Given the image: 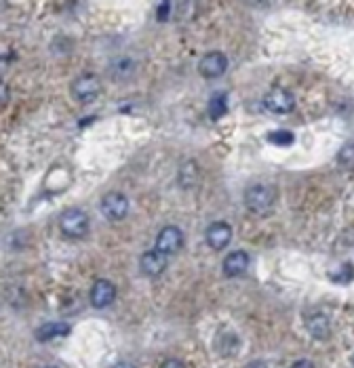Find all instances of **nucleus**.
Masks as SVG:
<instances>
[{
	"mask_svg": "<svg viewBox=\"0 0 354 368\" xmlns=\"http://www.w3.org/2000/svg\"><path fill=\"white\" fill-rule=\"evenodd\" d=\"M276 200V190L266 183H255L245 192V206L253 215H266Z\"/></svg>",
	"mask_w": 354,
	"mask_h": 368,
	"instance_id": "nucleus-1",
	"label": "nucleus"
},
{
	"mask_svg": "<svg viewBox=\"0 0 354 368\" xmlns=\"http://www.w3.org/2000/svg\"><path fill=\"white\" fill-rule=\"evenodd\" d=\"M60 227L70 238H81L89 229V215L81 208H68L60 217Z\"/></svg>",
	"mask_w": 354,
	"mask_h": 368,
	"instance_id": "nucleus-2",
	"label": "nucleus"
},
{
	"mask_svg": "<svg viewBox=\"0 0 354 368\" xmlns=\"http://www.w3.org/2000/svg\"><path fill=\"white\" fill-rule=\"evenodd\" d=\"M102 213L108 221H121L129 213V200L121 192H110L102 198Z\"/></svg>",
	"mask_w": 354,
	"mask_h": 368,
	"instance_id": "nucleus-3",
	"label": "nucleus"
},
{
	"mask_svg": "<svg viewBox=\"0 0 354 368\" xmlns=\"http://www.w3.org/2000/svg\"><path fill=\"white\" fill-rule=\"evenodd\" d=\"M72 93L74 97L81 101V104H91L100 97L102 93V85L97 80V76L93 74H85V76H79L72 85Z\"/></svg>",
	"mask_w": 354,
	"mask_h": 368,
	"instance_id": "nucleus-4",
	"label": "nucleus"
},
{
	"mask_svg": "<svg viewBox=\"0 0 354 368\" xmlns=\"http://www.w3.org/2000/svg\"><path fill=\"white\" fill-rule=\"evenodd\" d=\"M264 108L272 114H289L295 108V97L291 91L285 89H272L264 97Z\"/></svg>",
	"mask_w": 354,
	"mask_h": 368,
	"instance_id": "nucleus-5",
	"label": "nucleus"
},
{
	"mask_svg": "<svg viewBox=\"0 0 354 368\" xmlns=\"http://www.w3.org/2000/svg\"><path fill=\"white\" fill-rule=\"evenodd\" d=\"M184 246V234L177 225H167L156 238V250L163 255H173Z\"/></svg>",
	"mask_w": 354,
	"mask_h": 368,
	"instance_id": "nucleus-6",
	"label": "nucleus"
},
{
	"mask_svg": "<svg viewBox=\"0 0 354 368\" xmlns=\"http://www.w3.org/2000/svg\"><path fill=\"white\" fill-rule=\"evenodd\" d=\"M198 70L205 78H219L226 70H228V57L224 53H207L200 64H198Z\"/></svg>",
	"mask_w": 354,
	"mask_h": 368,
	"instance_id": "nucleus-7",
	"label": "nucleus"
},
{
	"mask_svg": "<svg viewBox=\"0 0 354 368\" xmlns=\"http://www.w3.org/2000/svg\"><path fill=\"white\" fill-rule=\"evenodd\" d=\"M207 244L215 250H224L232 240V227L226 221H215L207 227Z\"/></svg>",
	"mask_w": 354,
	"mask_h": 368,
	"instance_id": "nucleus-8",
	"label": "nucleus"
},
{
	"mask_svg": "<svg viewBox=\"0 0 354 368\" xmlns=\"http://www.w3.org/2000/svg\"><path fill=\"white\" fill-rule=\"evenodd\" d=\"M116 299V286L110 280H97L91 288V303L93 307L102 309L112 305V301Z\"/></svg>",
	"mask_w": 354,
	"mask_h": 368,
	"instance_id": "nucleus-9",
	"label": "nucleus"
},
{
	"mask_svg": "<svg viewBox=\"0 0 354 368\" xmlns=\"http://www.w3.org/2000/svg\"><path fill=\"white\" fill-rule=\"evenodd\" d=\"M139 267H142V271H144L146 276L156 278V276H161V274L165 271V267H167V255L158 253L156 248H154V250H148V253L142 255Z\"/></svg>",
	"mask_w": 354,
	"mask_h": 368,
	"instance_id": "nucleus-10",
	"label": "nucleus"
},
{
	"mask_svg": "<svg viewBox=\"0 0 354 368\" xmlns=\"http://www.w3.org/2000/svg\"><path fill=\"white\" fill-rule=\"evenodd\" d=\"M224 274L228 278H236V276H243L249 267V255L245 250H234L230 253L226 259H224Z\"/></svg>",
	"mask_w": 354,
	"mask_h": 368,
	"instance_id": "nucleus-11",
	"label": "nucleus"
},
{
	"mask_svg": "<svg viewBox=\"0 0 354 368\" xmlns=\"http://www.w3.org/2000/svg\"><path fill=\"white\" fill-rule=\"evenodd\" d=\"M68 332H70V324H66V322H47V324H43V326L36 330V339H39L41 343H47V341L66 337Z\"/></svg>",
	"mask_w": 354,
	"mask_h": 368,
	"instance_id": "nucleus-12",
	"label": "nucleus"
},
{
	"mask_svg": "<svg viewBox=\"0 0 354 368\" xmlns=\"http://www.w3.org/2000/svg\"><path fill=\"white\" fill-rule=\"evenodd\" d=\"M306 328L314 339H327L331 324H329V318L325 313H314L306 320Z\"/></svg>",
	"mask_w": 354,
	"mask_h": 368,
	"instance_id": "nucleus-13",
	"label": "nucleus"
},
{
	"mask_svg": "<svg viewBox=\"0 0 354 368\" xmlns=\"http://www.w3.org/2000/svg\"><path fill=\"white\" fill-rule=\"evenodd\" d=\"M177 177H179V185H182V187H186V190L194 187V185L198 183V177H200L198 164H196L194 160L184 162L182 169H179V175H177Z\"/></svg>",
	"mask_w": 354,
	"mask_h": 368,
	"instance_id": "nucleus-14",
	"label": "nucleus"
},
{
	"mask_svg": "<svg viewBox=\"0 0 354 368\" xmlns=\"http://www.w3.org/2000/svg\"><path fill=\"white\" fill-rule=\"evenodd\" d=\"M226 112H228V99H226V95H213L211 101H209V116L217 120Z\"/></svg>",
	"mask_w": 354,
	"mask_h": 368,
	"instance_id": "nucleus-15",
	"label": "nucleus"
},
{
	"mask_svg": "<svg viewBox=\"0 0 354 368\" xmlns=\"http://www.w3.org/2000/svg\"><path fill=\"white\" fill-rule=\"evenodd\" d=\"M337 164L343 171H354V143H346L337 154Z\"/></svg>",
	"mask_w": 354,
	"mask_h": 368,
	"instance_id": "nucleus-16",
	"label": "nucleus"
},
{
	"mask_svg": "<svg viewBox=\"0 0 354 368\" xmlns=\"http://www.w3.org/2000/svg\"><path fill=\"white\" fill-rule=\"evenodd\" d=\"M133 72H135V66H133V62H129V59H123L121 64H116V66L112 68V78H116V80H125V78H129Z\"/></svg>",
	"mask_w": 354,
	"mask_h": 368,
	"instance_id": "nucleus-17",
	"label": "nucleus"
},
{
	"mask_svg": "<svg viewBox=\"0 0 354 368\" xmlns=\"http://www.w3.org/2000/svg\"><path fill=\"white\" fill-rule=\"evenodd\" d=\"M331 278H333L337 284H348V282H352V280H354V267H352V263H343L341 267H337V271L331 274Z\"/></svg>",
	"mask_w": 354,
	"mask_h": 368,
	"instance_id": "nucleus-18",
	"label": "nucleus"
},
{
	"mask_svg": "<svg viewBox=\"0 0 354 368\" xmlns=\"http://www.w3.org/2000/svg\"><path fill=\"white\" fill-rule=\"evenodd\" d=\"M268 141L274 146H289V143H293V133L291 131H272L268 135Z\"/></svg>",
	"mask_w": 354,
	"mask_h": 368,
	"instance_id": "nucleus-19",
	"label": "nucleus"
},
{
	"mask_svg": "<svg viewBox=\"0 0 354 368\" xmlns=\"http://www.w3.org/2000/svg\"><path fill=\"white\" fill-rule=\"evenodd\" d=\"M169 13H171V5L169 3H161V7H158V22H167L169 20Z\"/></svg>",
	"mask_w": 354,
	"mask_h": 368,
	"instance_id": "nucleus-20",
	"label": "nucleus"
},
{
	"mask_svg": "<svg viewBox=\"0 0 354 368\" xmlns=\"http://www.w3.org/2000/svg\"><path fill=\"white\" fill-rule=\"evenodd\" d=\"M291 368H316V366L310 360H297V362L291 364Z\"/></svg>",
	"mask_w": 354,
	"mask_h": 368,
	"instance_id": "nucleus-21",
	"label": "nucleus"
},
{
	"mask_svg": "<svg viewBox=\"0 0 354 368\" xmlns=\"http://www.w3.org/2000/svg\"><path fill=\"white\" fill-rule=\"evenodd\" d=\"M161 368H186V366H184V362H179V360H167Z\"/></svg>",
	"mask_w": 354,
	"mask_h": 368,
	"instance_id": "nucleus-22",
	"label": "nucleus"
},
{
	"mask_svg": "<svg viewBox=\"0 0 354 368\" xmlns=\"http://www.w3.org/2000/svg\"><path fill=\"white\" fill-rule=\"evenodd\" d=\"M247 368H268V366H266V362H261V360H255V362L247 364Z\"/></svg>",
	"mask_w": 354,
	"mask_h": 368,
	"instance_id": "nucleus-23",
	"label": "nucleus"
},
{
	"mask_svg": "<svg viewBox=\"0 0 354 368\" xmlns=\"http://www.w3.org/2000/svg\"><path fill=\"white\" fill-rule=\"evenodd\" d=\"M114 368H135L131 362H118V364H114Z\"/></svg>",
	"mask_w": 354,
	"mask_h": 368,
	"instance_id": "nucleus-24",
	"label": "nucleus"
},
{
	"mask_svg": "<svg viewBox=\"0 0 354 368\" xmlns=\"http://www.w3.org/2000/svg\"><path fill=\"white\" fill-rule=\"evenodd\" d=\"M9 99V93H7V85H3V104H7Z\"/></svg>",
	"mask_w": 354,
	"mask_h": 368,
	"instance_id": "nucleus-25",
	"label": "nucleus"
},
{
	"mask_svg": "<svg viewBox=\"0 0 354 368\" xmlns=\"http://www.w3.org/2000/svg\"><path fill=\"white\" fill-rule=\"evenodd\" d=\"M41 368H55V366H41Z\"/></svg>",
	"mask_w": 354,
	"mask_h": 368,
	"instance_id": "nucleus-26",
	"label": "nucleus"
},
{
	"mask_svg": "<svg viewBox=\"0 0 354 368\" xmlns=\"http://www.w3.org/2000/svg\"><path fill=\"white\" fill-rule=\"evenodd\" d=\"M352 362H354V358H352Z\"/></svg>",
	"mask_w": 354,
	"mask_h": 368,
	"instance_id": "nucleus-27",
	"label": "nucleus"
}]
</instances>
